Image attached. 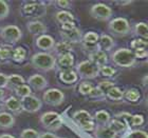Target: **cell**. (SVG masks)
<instances>
[{"instance_id":"9","label":"cell","mask_w":148,"mask_h":138,"mask_svg":"<svg viewBox=\"0 0 148 138\" xmlns=\"http://www.w3.org/2000/svg\"><path fill=\"white\" fill-rule=\"evenodd\" d=\"M42 100L49 105L57 107L64 102L65 100V94L58 89H49L43 93Z\"/></svg>"},{"instance_id":"30","label":"cell","mask_w":148,"mask_h":138,"mask_svg":"<svg viewBox=\"0 0 148 138\" xmlns=\"http://www.w3.org/2000/svg\"><path fill=\"white\" fill-rule=\"evenodd\" d=\"M124 98L130 103H136L141 98V93L138 89H129L124 92Z\"/></svg>"},{"instance_id":"24","label":"cell","mask_w":148,"mask_h":138,"mask_svg":"<svg viewBox=\"0 0 148 138\" xmlns=\"http://www.w3.org/2000/svg\"><path fill=\"white\" fill-rule=\"evenodd\" d=\"M55 20L59 24H65L68 22H75V17L69 11H59L55 14Z\"/></svg>"},{"instance_id":"17","label":"cell","mask_w":148,"mask_h":138,"mask_svg":"<svg viewBox=\"0 0 148 138\" xmlns=\"http://www.w3.org/2000/svg\"><path fill=\"white\" fill-rule=\"evenodd\" d=\"M27 29H28L29 33L33 36H41L45 35L48 31L47 25L43 22L39 20H32L27 23Z\"/></svg>"},{"instance_id":"15","label":"cell","mask_w":148,"mask_h":138,"mask_svg":"<svg viewBox=\"0 0 148 138\" xmlns=\"http://www.w3.org/2000/svg\"><path fill=\"white\" fill-rule=\"evenodd\" d=\"M3 107H5L6 110L9 111V113H11L12 115L13 114L14 115H19V114H21L23 112L21 107L20 99H18L15 96H11L9 98H6L4 100Z\"/></svg>"},{"instance_id":"50","label":"cell","mask_w":148,"mask_h":138,"mask_svg":"<svg viewBox=\"0 0 148 138\" xmlns=\"http://www.w3.org/2000/svg\"><path fill=\"white\" fill-rule=\"evenodd\" d=\"M115 4H117V5H121V6H124V5H129V4H131L132 3V1H115Z\"/></svg>"},{"instance_id":"16","label":"cell","mask_w":148,"mask_h":138,"mask_svg":"<svg viewBox=\"0 0 148 138\" xmlns=\"http://www.w3.org/2000/svg\"><path fill=\"white\" fill-rule=\"evenodd\" d=\"M74 55L72 53H67L64 55H60L56 58V65L59 68V71L71 70L74 67Z\"/></svg>"},{"instance_id":"38","label":"cell","mask_w":148,"mask_h":138,"mask_svg":"<svg viewBox=\"0 0 148 138\" xmlns=\"http://www.w3.org/2000/svg\"><path fill=\"white\" fill-rule=\"evenodd\" d=\"M116 73V70L110 65H104L99 68V74L104 77H113Z\"/></svg>"},{"instance_id":"41","label":"cell","mask_w":148,"mask_h":138,"mask_svg":"<svg viewBox=\"0 0 148 138\" xmlns=\"http://www.w3.org/2000/svg\"><path fill=\"white\" fill-rule=\"evenodd\" d=\"M39 133L34 129H25L20 133V138H39Z\"/></svg>"},{"instance_id":"6","label":"cell","mask_w":148,"mask_h":138,"mask_svg":"<svg viewBox=\"0 0 148 138\" xmlns=\"http://www.w3.org/2000/svg\"><path fill=\"white\" fill-rule=\"evenodd\" d=\"M108 30L114 36L123 37L129 34L131 28H130L129 21L126 18L117 17V18H114L109 21Z\"/></svg>"},{"instance_id":"51","label":"cell","mask_w":148,"mask_h":138,"mask_svg":"<svg viewBox=\"0 0 148 138\" xmlns=\"http://www.w3.org/2000/svg\"><path fill=\"white\" fill-rule=\"evenodd\" d=\"M142 83H143V86H144L148 88V74L147 75H145V76L142 78Z\"/></svg>"},{"instance_id":"42","label":"cell","mask_w":148,"mask_h":138,"mask_svg":"<svg viewBox=\"0 0 148 138\" xmlns=\"http://www.w3.org/2000/svg\"><path fill=\"white\" fill-rule=\"evenodd\" d=\"M88 96H89L90 98H93V99H102V98H105L106 97L105 94H104L97 86H94Z\"/></svg>"},{"instance_id":"49","label":"cell","mask_w":148,"mask_h":138,"mask_svg":"<svg viewBox=\"0 0 148 138\" xmlns=\"http://www.w3.org/2000/svg\"><path fill=\"white\" fill-rule=\"evenodd\" d=\"M39 138H58V137L55 134H53L52 132H45L40 134Z\"/></svg>"},{"instance_id":"33","label":"cell","mask_w":148,"mask_h":138,"mask_svg":"<svg viewBox=\"0 0 148 138\" xmlns=\"http://www.w3.org/2000/svg\"><path fill=\"white\" fill-rule=\"evenodd\" d=\"M133 33L138 38H147L148 37V24L145 22H138L134 25Z\"/></svg>"},{"instance_id":"52","label":"cell","mask_w":148,"mask_h":138,"mask_svg":"<svg viewBox=\"0 0 148 138\" xmlns=\"http://www.w3.org/2000/svg\"><path fill=\"white\" fill-rule=\"evenodd\" d=\"M5 97V92L3 89H0V101H2L3 99Z\"/></svg>"},{"instance_id":"21","label":"cell","mask_w":148,"mask_h":138,"mask_svg":"<svg viewBox=\"0 0 148 138\" xmlns=\"http://www.w3.org/2000/svg\"><path fill=\"white\" fill-rule=\"evenodd\" d=\"M93 119H94L95 124H97L96 126H108L109 122H110L111 115L107 111L101 110V111H97V112L94 114Z\"/></svg>"},{"instance_id":"18","label":"cell","mask_w":148,"mask_h":138,"mask_svg":"<svg viewBox=\"0 0 148 138\" xmlns=\"http://www.w3.org/2000/svg\"><path fill=\"white\" fill-rule=\"evenodd\" d=\"M91 62H93L94 65H96L99 68L101 67H104V65H107L108 63V55L107 53L103 52V51H99V50H95L93 52L89 53V59Z\"/></svg>"},{"instance_id":"23","label":"cell","mask_w":148,"mask_h":138,"mask_svg":"<svg viewBox=\"0 0 148 138\" xmlns=\"http://www.w3.org/2000/svg\"><path fill=\"white\" fill-rule=\"evenodd\" d=\"M25 83V78L19 75V74H11L8 76V84H6V89L9 90H14L18 86H22Z\"/></svg>"},{"instance_id":"1","label":"cell","mask_w":148,"mask_h":138,"mask_svg":"<svg viewBox=\"0 0 148 138\" xmlns=\"http://www.w3.org/2000/svg\"><path fill=\"white\" fill-rule=\"evenodd\" d=\"M31 63L33 68L41 72H49L55 69L56 58L53 54L47 52L36 53L31 57Z\"/></svg>"},{"instance_id":"53","label":"cell","mask_w":148,"mask_h":138,"mask_svg":"<svg viewBox=\"0 0 148 138\" xmlns=\"http://www.w3.org/2000/svg\"><path fill=\"white\" fill-rule=\"evenodd\" d=\"M0 138H16V137H14L11 134H2V135H0Z\"/></svg>"},{"instance_id":"29","label":"cell","mask_w":148,"mask_h":138,"mask_svg":"<svg viewBox=\"0 0 148 138\" xmlns=\"http://www.w3.org/2000/svg\"><path fill=\"white\" fill-rule=\"evenodd\" d=\"M106 98H108L109 100H112V101H121L124 98V92L119 86H114L106 93Z\"/></svg>"},{"instance_id":"5","label":"cell","mask_w":148,"mask_h":138,"mask_svg":"<svg viewBox=\"0 0 148 138\" xmlns=\"http://www.w3.org/2000/svg\"><path fill=\"white\" fill-rule=\"evenodd\" d=\"M76 73L82 79H94L99 76V68L90 60H84L76 65Z\"/></svg>"},{"instance_id":"26","label":"cell","mask_w":148,"mask_h":138,"mask_svg":"<svg viewBox=\"0 0 148 138\" xmlns=\"http://www.w3.org/2000/svg\"><path fill=\"white\" fill-rule=\"evenodd\" d=\"M52 51L57 56H60L64 55V54H67V53H72L73 46L68 42H66V41H59V42L55 43V46H54Z\"/></svg>"},{"instance_id":"47","label":"cell","mask_w":148,"mask_h":138,"mask_svg":"<svg viewBox=\"0 0 148 138\" xmlns=\"http://www.w3.org/2000/svg\"><path fill=\"white\" fill-rule=\"evenodd\" d=\"M75 28H76L75 22H68V23L60 25V31H70V30H73Z\"/></svg>"},{"instance_id":"10","label":"cell","mask_w":148,"mask_h":138,"mask_svg":"<svg viewBox=\"0 0 148 138\" xmlns=\"http://www.w3.org/2000/svg\"><path fill=\"white\" fill-rule=\"evenodd\" d=\"M20 102H21L22 111L27 113H36L42 107V101L33 94L21 98Z\"/></svg>"},{"instance_id":"46","label":"cell","mask_w":148,"mask_h":138,"mask_svg":"<svg viewBox=\"0 0 148 138\" xmlns=\"http://www.w3.org/2000/svg\"><path fill=\"white\" fill-rule=\"evenodd\" d=\"M53 3H54L57 7L62 9V11H66V9H70V7H71V2H70V1H67V0H58V1H54Z\"/></svg>"},{"instance_id":"48","label":"cell","mask_w":148,"mask_h":138,"mask_svg":"<svg viewBox=\"0 0 148 138\" xmlns=\"http://www.w3.org/2000/svg\"><path fill=\"white\" fill-rule=\"evenodd\" d=\"M8 84V75L0 73V89H5Z\"/></svg>"},{"instance_id":"7","label":"cell","mask_w":148,"mask_h":138,"mask_svg":"<svg viewBox=\"0 0 148 138\" xmlns=\"http://www.w3.org/2000/svg\"><path fill=\"white\" fill-rule=\"evenodd\" d=\"M74 121L79 126L80 129H83L86 132H91L95 130V122L93 119V116L86 110H78L73 114Z\"/></svg>"},{"instance_id":"40","label":"cell","mask_w":148,"mask_h":138,"mask_svg":"<svg viewBox=\"0 0 148 138\" xmlns=\"http://www.w3.org/2000/svg\"><path fill=\"white\" fill-rule=\"evenodd\" d=\"M10 14V6L9 4L3 1V0H0V21L5 19Z\"/></svg>"},{"instance_id":"39","label":"cell","mask_w":148,"mask_h":138,"mask_svg":"<svg viewBox=\"0 0 148 138\" xmlns=\"http://www.w3.org/2000/svg\"><path fill=\"white\" fill-rule=\"evenodd\" d=\"M114 86H115V84H114L113 81H110V80H103V81H99V84L96 86L106 95V93L108 92L111 88H113Z\"/></svg>"},{"instance_id":"35","label":"cell","mask_w":148,"mask_h":138,"mask_svg":"<svg viewBox=\"0 0 148 138\" xmlns=\"http://www.w3.org/2000/svg\"><path fill=\"white\" fill-rule=\"evenodd\" d=\"M14 92H15L16 96L20 97V99L23 98V97H27V96H29V95H32L31 88H30L27 83L18 86V88H16V89L14 90Z\"/></svg>"},{"instance_id":"20","label":"cell","mask_w":148,"mask_h":138,"mask_svg":"<svg viewBox=\"0 0 148 138\" xmlns=\"http://www.w3.org/2000/svg\"><path fill=\"white\" fill-rule=\"evenodd\" d=\"M58 78L62 83L74 84L78 80V75H77L76 71H74L73 69H71V70H64L59 71Z\"/></svg>"},{"instance_id":"14","label":"cell","mask_w":148,"mask_h":138,"mask_svg":"<svg viewBox=\"0 0 148 138\" xmlns=\"http://www.w3.org/2000/svg\"><path fill=\"white\" fill-rule=\"evenodd\" d=\"M55 39L53 38L52 36L50 35H41V36H38L36 38V41H35V44L39 50L43 51V52L49 53L50 51H52L54 46H55Z\"/></svg>"},{"instance_id":"54","label":"cell","mask_w":148,"mask_h":138,"mask_svg":"<svg viewBox=\"0 0 148 138\" xmlns=\"http://www.w3.org/2000/svg\"><path fill=\"white\" fill-rule=\"evenodd\" d=\"M145 105L148 107V97H147V98H146V100H145Z\"/></svg>"},{"instance_id":"22","label":"cell","mask_w":148,"mask_h":138,"mask_svg":"<svg viewBox=\"0 0 148 138\" xmlns=\"http://www.w3.org/2000/svg\"><path fill=\"white\" fill-rule=\"evenodd\" d=\"M15 124V117L9 112H0V129L8 130Z\"/></svg>"},{"instance_id":"13","label":"cell","mask_w":148,"mask_h":138,"mask_svg":"<svg viewBox=\"0 0 148 138\" xmlns=\"http://www.w3.org/2000/svg\"><path fill=\"white\" fill-rule=\"evenodd\" d=\"M27 84L31 88V90L42 91L48 86V80L40 74H34V75H32L28 78Z\"/></svg>"},{"instance_id":"31","label":"cell","mask_w":148,"mask_h":138,"mask_svg":"<svg viewBox=\"0 0 148 138\" xmlns=\"http://www.w3.org/2000/svg\"><path fill=\"white\" fill-rule=\"evenodd\" d=\"M27 58V51H25V48L22 46H17L14 49L13 51V55H12V60L16 63H21L23 62Z\"/></svg>"},{"instance_id":"37","label":"cell","mask_w":148,"mask_h":138,"mask_svg":"<svg viewBox=\"0 0 148 138\" xmlns=\"http://www.w3.org/2000/svg\"><path fill=\"white\" fill-rule=\"evenodd\" d=\"M144 121H145V119H144L143 115H141V114H134V115H131V118H130L129 121V126H142Z\"/></svg>"},{"instance_id":"43","label":"cell","mask_w":148,"mask_h":138,"mask_svg":"<svg viewBox=\"0 0 148 138\" xmlns=\"http://www.w3.org/2000/svg\"><path fill=\"white\" fill-rule=\"evenodd\" d=\"M132 52H133V54H134V57H136V59L143 60V59H147L148 58V50H146V49L134 50V51H132Z\"/></svg>"},{"instance_id":"56","label":"cell","mask_w":148,"mask_h":138,"mask_svg":"<svg viewBox=\"0 0 148 138\" xmlns=\"http://www.w3.org/2000/svg\"><path fill=\"white\" fill-rule=\"evenodd\" d=\"M58 138H64V137H58Z\"/></svg>"},{"instance_id":"3","label":"cell","mask_w":148,"mask_h":138,"mask_svg":"<svg viewBox=\"0 0 148 138\" xmlns=\"http://www.w3.org/2000/svg\"><path fill=\"white\" fill-rule=\"evenodd\" d=\"M111 60L114 65L121 68H131L136 62L133 52L127 48H121L114 51L111 55Z\"/></svg>"},{"instance_id":"25","label":"cell","mask_w":148,"mask_h":138,"mask_svg":"<svg viewBox=\"0 0 148 138\" xmlns=\"http://www.w3.org/2000/svg\"><path fill=\"white\" fill-rule=\"evenodd\" d=\"M58 118H60V115L58 113H56V112H46L40 116L39 121L41 123V126L47 129L51 123H53Z\"/></svg>"},{"instance_id":"4","label":"cell","mask_w":148,"mask_h":138,"mask_svg":"<svg viewBox=\"0 0 148 138\" xmlns=\"http://www.w3.org/2000/svg\"><path fill=\"white\" fill-rule=\"evenodd\" d=\"M0 38L6 42V44L13 46L15 43L19 42L22 38V31L19 27L14 24H9L3 27L0 30Z\"/></svg>"},{"instance_id":"34","label":"cell","mask_w":148,"mask_h":138,"mask_svg":"<svg viewBox=\"0 0 148 138\" xmlns=\"http://www.w3.org/2000/svg\"><path fill=\"white\" fill-rule=\"evenodd\" d=\"M139 49L148 50V37L147 38H136L130 42V50L131 51Z\"/></svg>"},{"instance_id":"19","label":"cell","mask_w":148,"mask_h":138,"mask_svg":"<svg viewBox=\"0 0 148 138\" xmlns=\"http://www.w3.org/2000/svg\"><path fill=\"white\" fill-rule=\"evenodd\" d=\"M115 46L113 38L110 35L102 34L99 36V42H97V50L103 51V52H110Z\"/></svg>"},{"instance_id":"36","label":"cell","mask_w":148,"mask_h":138,"mask_svg":"<svg viewBox=\"0 0 148 138\" xmlns=\"http://www.w3.org/2000/svg\"><path fill=\"white\" fill-rule=\"evenodd\" d=\"M93 88H94V86L90 81H83L78 86V92H79L80 95L88 96L90 94V92L92 91Z\"/></svg>"},{"instance_id":"55","label":"cell","mask_w":148,"mask_h":138,"mask_svg":"<svg viewBox=\"0 0 148 138\" xmlns=\"http://www.w3.org/2000/svg\"><path fill=\"white\" fill-rule=\"evenodd\" d=\"M146 60H147V65H148V58H147V59H146Z\"/></svg>"},{"instance_id":"32","label":"cell","mask_w":148,"mask_h":138,"mask_svg":"<svg viewBox=\"0 0 148 138\" xmlns=\"http://www.w3.org/2000/svg\"><path fill=\"white\" fill-rule=\"evenodd\" d=\"M108 126L113 131L114 133H115V134H116V135L117 134H120V133L124 132L127 128L126 124H125L121 119H117V118H111Z\"/></svg>"},{"instance_id":"28","label":"cell","mask_w":148,"mask_h":138,"mask_svg":"<svg viewBox=\"0 0 148 138\" xmlns=\"http://www.w3.org/2000/svg\"><path fill=\"white\" fill-rule=\"evenodd\" d=\"M14 48L10 44H2L0 46V61L5 62L12 60V55Z\"/></svg>"},{"instance_id":"2","label":"cell","mask_w":148,"mask_h":138,"mask_svg":"<svg viewBox=\"0 0 148 138\" xmlns=\"http://www.w3.org/2000/svg\"><path fill=\"white\" fill-rule=\"evenodd\" d=\"M19 12L23 18H40L47 14V6L42 1H29L20 6Z\"/></svg>"},{"instance_id":"8","label":"cell","mask_w":148,"mask_h":138,"mask_svg":"<svg viewBox=\"0 0 148 138\" xmlns=\"http://www.w3.org/2000/svg\"><path fill=\"white\" fill-rule=\"evenodd\" d=\"M90 15L99 21H109L112 17V10L105 3H96L91 6Z\"/></svg>"},{"instance_id":"44","label":"cell","mask_w":148,"mask_h":138,"mask_svg":"<svg viewBox=\"0 0 148 138\" xmlns=\"http://www.w3.org/2000/svg\"><path fill=\"white\" fill-rule=\"evenodd\" d=\"M126 138H148V133L141 130H136L130 132Z\"/></svg>"},{"instance_id":"12","label":"cell","mask_w":148,"mask_h":138,"mask_svg":"<svg viewBox=\"0 0 148 138\" xmlns=\"http://www.w3.org/2000/svg\"><path fill=\"white\" fill-rule=\"evenodd\" d=\"M60 37H62V41H66L73 46L74 43L82 42L83 33L76 27L75 29L70 30V31H60Z\"/></svg>"},{"instance_id":"45","label":"cell","mask_w":148,"mask_h":138,"mask_svg":"<svg viewBox=\"0 0 148 138\" xmlns=\"http://www.w3.org/2000/svg\"><path fill=\"white\" fill-rule=\"evenodd\" d=\"M62 126V118H58V119H56L53 123H51L47 129L49 130L50 132H55V131L60 129Z\"/></svg>"},{"instance_id":"11","label":"cell","mask_w":148,"mask_h":138,"mask_svg":"<svg viewBox=\"0 0 148 138\" xmlns=\"http://www.w3.org/2000/svg\"><path fill=\"white\" fill-rule=\"evenodd\" d=\"M99 39V35L96 32L89 31L86 34L83 35V39H82V46L84 50L90 51V53L97 50V42Z\"/></svg>"},{"instance_id":"27","label":"cell","mask_w":148,"mask_h":138,"mask_svg":"<svg viewBox=\"0 0 148 138\" xmlns=\"http://www.w3.org/2000/svg\"><path fill=\"white\" fill-rule=\"evenodd\" d=\"M94 135H95L96 138H115L116 137V134H115L108 126H95Z\"/></svg>"}]
</instances>
